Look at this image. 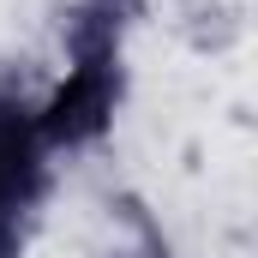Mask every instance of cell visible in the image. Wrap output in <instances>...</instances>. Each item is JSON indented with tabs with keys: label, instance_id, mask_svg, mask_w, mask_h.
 <instances>
[{
	"label": "cell",
	"instance_id": "obj_1",
	"mask_svg": "<svg viewBox=\"0 0 258 258\" xmlns=\"http://www.w3.org/2000/svg\"><path fill=\"white\" fill-rule=\"evenodd\" d=\"M30 186H36V126L18 108H0V258L12 252V228Z\"/></svg>",
	"mask_w": 258,
	"mask_h": 258
}]
</instances>
